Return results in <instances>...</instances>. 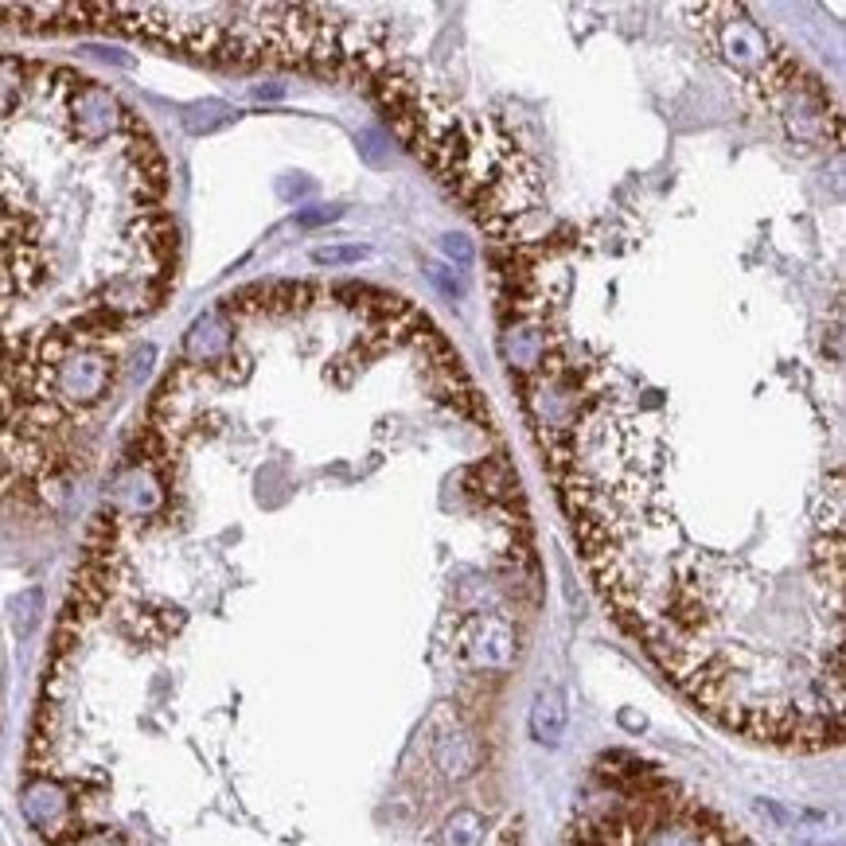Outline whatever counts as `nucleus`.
<instances>
[{"instance_id": "1", "label": "nucleus", "mask_w": 846, "mask_h": 846, "mask_svg": "<svg viewBox=\"0 0 846 846\" xmlns=\"http://www.w3.org/2000/svg\"><path fill=\"white\" fill-rule=\"evenodd\" d=\"M180 239L137 109L74 66L0 55V495L48 503L91 457Z\"/></svg>"}, {"instance_id": "2", "label": "nucleus", "mask_w": 846, "mask_h": 846, "mask_svg": "<svg viewBox=\"0 0 846 846\" xmlns=\"http://www.w3.org/2000/svg\"><path fill=\"white\" fill-rule=\"evenodd\" d=\"M460 656L477 667H511L515 633L503 617H472L464 636H460Z\"/></svg>"}, {"instance_id": "3", "label": "nucleus", "mask_w": 846, "mask_h": 846, "mask_svg": "<svg viewBox=\"0 0 846 846\" xmlns=\"http://www.w3.org/2000/svg\"><path fill=\"white\" fill-rule=\"evenodd\" d=\"M566 722H570V707H566V694L562 687H543L534 694L531 702V738L539 745H558L562 733H566Z\"/></svg>"}, {"instance_id": "4", "label": "nucleus", "mask_w": 846, "mask_h": 846, "mask_svg": "<svg viewBox=\"0 0 846 846\" xmlns=\"http://www.w3.org/2000/svg\"><path fill=\"white\" fill-rule=\"evenodd\" d=\"M434 764L445 776H452V781H464L477 769V745H472L469 733L452 725V730H445L434 741Z\"/></svg>"}, {"instance_id": "5", "label": "nucleus", "mask_w": 846, "mask_h": 846, "mask_svg": "<svg viewBox=\"0 0 846 846\" xmlns=\"http://www.w3.org/2000/svg\"><path fill=\"white\" fill-rule=\"evenodd\" d=\"M480 838H484V819H480V812L460 807V812H452V819L445 823V843L449 846H480Z\"/></svg>"}, {"instance_id": "6", "label": "nucleus", "mask_w": 846, "mask_h": 846, "mask_svg": "<svg viewBox=\"0 0 846 846\" xmlns=\"http://www.w3.org/2000/svg\"><path fill=\"white\" fill-rule=\"evenodd\" d=\"M316 265H340V262H359V258H367V250L363 247H347V250H316Z\"/></svg>"}, {"instance_id": "7", "label": "nucleus", "mask_w": 846, "mask_h": 846, "mask_svg": "<svg viewBox=\"0 0 846 846\" xmlns=\"http://www.w3.org/2000/svg\"><path fill=\"white\" fill-rule=\"evenodd\" d=\"M445 254L457 258L460 265H469V262H472V247H469V242H460V239H445Z\"/></svg>"}]
</instances>
